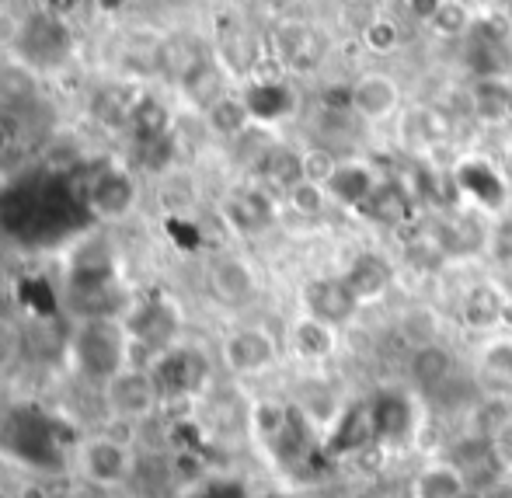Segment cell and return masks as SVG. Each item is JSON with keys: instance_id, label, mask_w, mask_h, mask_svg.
Here are the masks:
<instances>
[{"instance_id": "ffe728a7", "label": "cell", "mask_w": 512, "mask_h": 498, "mask_svg": "<svg viewBox=\"0 0 512 498\" xmlns=\"http://www.w3.org/2000/svg\"><path fill=\"white\" fill-rule=\"evenodd\" d=\"M244 105L251 112V122H279L297 108V95L286 81L265 77V81H255L244 91Z\"/></svg>"}, {"instance_id": "30bf717a", "label": "cell", "mask_w": 512, "mask_h": 498, "mask_svg": "<svg viewBox=\"0 0 512 498\" xmlns=\"http://www.w3.org/2000/svg\"><path fill=\"white\" fill-rule=\"evenodd\" d=\"M464 60H467V67L478 74V81H485V77H506L512 56H509V42H506V35H502V28L492 25V21L471 25Z\"/></svg>"}, {"instance_id": "c3c4849f", "label": "cell", "mask_w": 512, "mask_h": 498, "mask_svg": "<svg viewBox=\"0 0 512 498\" xmlns=\"http://www.w3.org/2000/svg\"><path fill=\"white\" fill-rule=\"evenodd\" d=\"M4 154H7V129L0 126V157H4Z\"/></svg>"}, {"instance_id": "8fae6325", "label": "cell", "mask_w": 512, "mask_h": 498, "mask_svg": "<svg viewBox=\"0 0 512 498\" xmlns=\"http://www.w3.org/2000/svg\"><path fill=\"white\" fill-rule=\"evenodd\" d=\"M129 342L133 345H143L150 349L154 356H161L164 349L175 345V335H178V314L175 307H168L164 300H150L129 317Z\"/></svg>"}, {"instance_id": "5bb4252c", "label": "cell", "mask_w": 512, "mask_h": 498, "mask_svg": "<svg viewBox=\"0 0 512 498\" xmlns=\"http://www.w3.org/2000/svg\"><path fill=\"white\" fill-rule=\"evenodd\" d=\"M276 53L286 70H293V74H310V70H317L324 60V39H321V32H314L310 25L290 21V25L276 28Z\"/></svg>"}, {"instance_id": "4dcf8cb0", "label": "cell", "mask_w": 512, "mask_h": 498, "mask_svg": "<svg viewBox=\"0 0 512 498\" xmlns=\"http://www.w3.org/2000/svg\"><path fill=\"white\" fill-rule=\"evenodd\" d=\"M185 95H189L192 101H196L199 108H213L220 98H227V91H223V70L216 67V63H199L196 70H192L189 77H185Z\"/></svg>"}, {"instance_id": "8d00e7d4", "label": "cell", "mask_w": 512, "mask_h": 498, "mask_svg": "<svg viewBox=\"0 0 512 498\" xmlns=\"http://www.w3.org/2000/svg\"><path fill=\"white\" fill-rule=\"evenodd\" d=\"M286 202H290V209L297 216L314 220V216H321L324 206H328V189H324V185H314V182H300L293 192H286Z\"/></svg>"}, {"instance_id": "44dd1931", "label": "cell", "mask_w": 512, "mask_h": 498, "mask_svg": "<svg viewBox=\"0 0 512 498\" xmlns=\"http://www.w3.org/2000/svg\"><path fill=\"white\" fill-rule=\"evenodd\" d=\"M408 373L422 391H436V387H443L453 380V373H457V359H453V352L446 349L443 342L422 345V349H411Z\"/></svg>"}, {"instance_id": "7402d4cb", "label": "cell", "mask_w": 512, "mask_h": 498, "mask_svg": "<svg viewBox=\"0 0 512 498\" xmlns=\"http://www.w3.org/2000/svg\"><path fill=\"white\" fill-rule=\"evenodd\" d=\"M290 345L300 359L321 363V359H328L331 352L338 349V331L331 328V324L317 321V317L300 314L297 321L290 324Z\"/></svg>"}, {"instance_id": "60d3db41", "label": "cell", "mask_w": 512, "mask_h": 498, "mask_svg": "<svg viewBox=\"0 0 512 498\" xmlns=\"http://www.w3.org/2000/svg\"><path fill=\"white\" fill-rule=\"evenodd\" d=\"M324 105L331 108V112H352V84H331L328 91H324Z\"/></svg>"}, {"instance_id": "83f0119b", "label": "cell", "mask_w": 512, "mask_h": 498, "mask_svg": "<svg viewBox=\"0 0 512 498\" xmlns=\"http://www.w3.org/2000/svg\"><path fill=\"white\" fill-rule=\"evenodd\" d=\"M474 436L485 439L488 446L502 436V432L512 425V398H502V394H492V398H481V404L474 408Z\"/></svg>"}, {"instance_id": "1f68e13d", "label": "cell", "mask_w": 512, "mask_h": 498, "mask_svg": "<svg viewBox=\"0 0 512 498\" xmlns=\"http://www.w3.org/2000/svg\"><path fill=\"white\" fill-rule=\"evenodd\" d=\"M478 370L485 373V377L512 384V331H502V335H492L481 342Z\"/></svg>"}, {"instance_id": "603a6c76", "label": "cell", "mask_w": 512, "mask_h": 498, "mask_svg": "<svg viewBox=\"0 0 512 498\" xmlns=\"http://www.w3.org/2000/svg\"><path fill=\"white\" fill-rule=\"evenodd\" d=\"M411 206H415V199L405 189V182H380L359 213L373 223H384V227H401L411 216Z\"/></svg>"}, {"instance_id": "ab89813d", "label": "cell", "mask_w": 512, "mask_h": 498, "mask_svg": "<svg viewBox=\"0 0 512 498\" xmlns=\"http://www.w3.org/2000/svg\"><path fill=\"white\" fill-rule=\"evenodd\" d=\"M338 157L331 154V150L324 147H310L304 150V182H314V185H328L331 175H335L338 168Z\"/></svg>"}, {"instance_id": "bcb514c9", "label": "cell", "mask_w": 512, "mask_h": 498, "mask_svg": "<svg viewBox=\"0 0 512 498\" xmlns=\"http://www.w3.org/2000/svg\"><path fill=\"white\" fill-rule=\"evenodd\" d=\"M129 0H98V7H102V11H119V7H126Z\"/></svg>"}, {"instance_id": "b9f144b4", "label": "cell", "mask_w": 512, "mask_h": 498, "mask_svg": "<svg viewBox=\"0 0 512 498\" xmlns=\"http://www.w3.org/2000/svg\"><path fill=\"white\" fill-rule=\"evenodd\" d=\"M492 453H495V464H499V471H512V425L492 443Z\"/></svg>"}, {"instance_id": "e0dca14e", "label": "cell", "mask_w": 512, "mask_h": 498, "mask_svg": "<svg viewBox=\"0 0 512 498\" xmlns=\"http://www.w3.org/2000/svg\"><path fill=\"white\" fill-rule=\"evenodd\" d=\"M133 202H136V185H133V178L119 168L102 171L88 189V206L95 209L98 216H105V220L126 216L129 209H133Z\"/></svg>"}, {"instance_id": "d4e9b609", "label": "cell", "mask_w": 512, "mask_h": 498, "mask_svg": "<svg viewBox=\"0 0 512 498\" xmlns=\"http://www.w3.org/2000/svg\"><path fill=\"white\" fill-rule=\"evenodd\" d=\"M506 303L509 300L495 286H474V290H467L464 303H460V321L471 331H492L506 317Z\"/></svg>"}, {"instance_id": "7bdbcfd3", "label": "cell", "mask_w": 512, "mask_h": 498, "mask_svg": "<svg viewBox=\"0 0 512 498\" xmlns=\"http://www.w3.org/2000/svg\"><path fill=\"white\" fill-rule=\"evenodd\" d=\"M21 32H25V28H21V21L0 7V42H18Z\"/></svg>"}, {"instance_id": "f1b7e54d", "label": "cell", "mask_w": 512, "mask_h": 498, "mask_svg": "<svg viewBox=\"0 0 512 498\" xmlns=\"http://www.w3.org/2000/svg\"><path fill=\"white\" fill-rule=\"evenodd\" d=\"M439 314L432 307H408L405 314L398 317V335L405 338L411 349H422V345H436L439 342Z\"/></svg>"}, {"instance_id": "3957f363", "label": "cell", "mask_w": 512, "mask_h": 498, "mask_svg": "<svg viewBox=\"0 0 512 498\" xmlns=\"http://www.w3.org/2000/svg\"><path fill=\"white\" fill-rule=\"evenodd\" d=\"M150 377L157 384L161 401H182L196 398L209 384V359L196 345H171L150 363Z\"/></svg>"}, {"instance_id": "6da1fadb", "label": "cell", "mask_w": 512, "mask_h": 498, "mask_svg": "<svg viewBox=\"0 0 512 498\" xmlns=\"http://www.w3.org/2000/svg\"><path fill=\"white\" fill-rule=\"evenodd\" d=\"M0 446L14 460L35 467V471H60L67 453H63L60 425L39 408H18L0 425Z\"/></svg>"}, {"instance_id": "8992f818", "label": "cell", "mask_w": 512, "mask_h": 498, "mask_svg": "<svg viewBox=\"0 0 512 498\" xmlns=\"http://www.w3.org/2000/svg\"><path fill=\"white\" fill-rule=\"evenodd\" d=\"M373 443H377V432H373L370 401L356 398L338 411L328 436L321 439V453H324V460H342V457H352V453L370 450Z\"/></svg>"}, {"instance_id": "4fadbf2b", "label": "cell", "mask_w": 512, "mask_h": 498, "mask_svg": "<svg viewBox=\"0 0 512 498\" xmlns=\"http://www.w3.org/2000/svg\"><path fill=\"white\" fill-rule=\"evenodd\" d=\"M342 279L352 290V297L359 300V307H366V303H377L391 293L394 265L384 255H377V251H363V255L352 258L349 269L342 272Z\"/></svg>"}, {"instance_id": "9a60e30c", "label": "cell", "mask_w": 512, "mask_h": 498, "mask_svg": "<svg viewBox=\"0 0 512 498\" xmlns=\"http://www.w3.org/2000/svg\"><path fill=\"white\" fill-rule=\"evenodd\" d=\"M81 464L84 474L98 485H119V481L133 478V453L129 446H122L119 439H91L81 450Z\"/></svg>"}, {"instance_id": "836d02e7", "label": "cell", "mask_w": 512, "mask_h": 498, "mask_svg": "<svg viewBox=\"0 0 512 498\" xmlns=\"http://www.w3.org/2000/svg\"><path fill=\"white\" fill-rule=\"evenodd\" d=\"M408 133L418 143H443L453 133V119L439 108H418V112L408 115Z\"/></svg>"}, {"instance_id": "7a4b0ae2", "label": "cell", "mask_w": 512, "mask_h": 498, "mask_svg": "<svg viewBox=\"0 0 512 498\" xmlns=\"http://www.w3.org/2000/svg\"><path fill=\"white\" fill-rule=\"evenodd\" d=\"M133 359V342L129 331L115 317H95L84 321L74 335V363L95 384H112L122 370H129Z\"/></svg>"}, {"instance_id": "7dc6e473", "label": "cell", "mask_w": 512, "mask_h": 498, "mask_svg": "<svg viewBox=\"0 0 512 498\" xmlns=\"http://www.w3.org/2000/svg\"><path fill=\"white\" fill-rule=\"evenodd\" d=\"M49 7L53 11H70V7H77V0H49Z\"/></svg>"}, {"instance_id": "277c9868", "label": "cell", "mask_w": 512, "mask_h": 498, "mask_svg": "<svg viewBox=\"0 0 512 498\" xmlns=\"http://www.w3.org/2000/svg\"><path fill=\"white\" fill-rule=\"evenodd\" d=\"M453 185H457L460 196H467L471 202H478L485 213H506L509 209V199H512V189L506 182L499 168H495L488 157H460L453 164Z\"/></svg>"}, {"instance_id": "f6af8a7d", "label": "cell", "mask_w": 512, "mask_h": 498, "mask_svg": "<svg viewBox=\"0 0 512 498\" xmlns=\"http://www.w3.org/2000/svg\"><path fill=\"white\" fill-rule=\"evenodd\" d=\"M499 244H502V255H506V258H512V223H509L506 230H502Z\"/></svg>"}, {"instance_id": "ac0fdd59", "label": "cell", "mask_w": 512, "mask_h": 498, "mask_svg": "<svg viewBox=\"0 0 512 498\" xmlns=\"http://www.w3.org/2000/svg\"><path fill=\"white\" fill-rule=\"evenodd\" d=\"M471 492V478L453 460H432L411 481V498H464Z\"/></svg>"}, {"instance_id": "9c48e42d", "label": "cell", "mask_w": 512, "mask_h": 498, "mask_svg": "<svg viewBox=\"0 0 512 498\" xmlns=\"http://www.w3.org/2000/svg\"><path fill=\"white\" fill-rule=\"evenodd\" d=\"M105 401H108V408L122 418H147L150 411L157 408L161 394H157V384H154V377H150V370L129 366L112 384H105Z\"/></svg>"}, {"instance_id": "f546056e", "label": "cell", "mask_w": 512, "mask_h": 498, "mask_svg": "<svg viewBox=\"0 0 512 498\" xmlns=\"http://www.w3.org/2000/svg\"><path fill=\"white\" fill-rule=\"evenodd\" d=\"M432 237H436L439 251H443L446 258L471 255V251H478V244H481V234L471 220H443L436 230H432Z\"/></svg>"}, {"instance_id": "2e32d148", "label": "cell", "mask_w": 512, "mask_h": 498, "mask_svg": "<svg viewBox=\"0 0 512 498\" xmlns=\"http://www.w3.org/2000/svg\"><path fill=\"white\" fill-rule=\"evenodd\" d=\"M401 108V88L387 74H366L352 84V112L366 122H384Z\"/></svg>"}, {"instance_id": "f907efd6", "label": "cell", "mask_w": 512, "mask_h": 498, "mask_svg": "<svg viewBox=\"0 0 512 498\" xmlns=\"http://www.w3.org/2000/svg\"><path fill=\"white\" fill-rule=\"evenodd\" d=\"M464 498H485V495H481V488H471V492H467Z\"/></svg>"}, {"instance_id": "52a82bcc", "label": "cell", "mask_w": 512, "mask_h": 498, "mask_svg": "<svg viewBox=\"0 0 512 498\" xmlns=\"http://www.w3.org/2000/svg\"><path fill=\"white\" fill-rule=\"evenodd\" d=\"M223 363L237 377H262L279 363V345L265 328H237L223 342Z\"/></svg>"}, {"instance_id": "4316f807", "label": "cell", "mask_w": 512, "mask_h": 498, "mask_svg": "<svg viewBox=\"0 0 512 498\" xmlns=\"http://www.w3.org/2000/svg\"><path fill=\"white\" fill-rule=\"evenodd\" d=\"M262 175L272 189L279 192H293L300 182H304V154L290 147H272L269 154L262 157Z\"/></svg>"}, {"instance_id": "74e56055", "label": "cell", "mask_w": 512, "mask_h": 498, "mask_svg": "<svg viewBox=\"0 0 512 498\" xmlns=\"http://www.w3.org/2000/svg\"><path fill=\"white\" fill-rule=\"evenodd\" d=\"M398 42H401V32H398V25H394L391 18H373L370 25L363 28V46L370 49V53H377V56L394 53V49H398Z\"/></svg>"}, {"instance_id": "e575fe53", "label": "cell", "mask_w": 512, "mask_h": 498, "mask_svg": "<svg viewBox=\"0 0 512 498\" xmlns=\"http://www.w3.org/2000/svg\"><path fill=\"white\" fill-rule=\"evenodd\" d=\"M220 56H223V63H227V70H234V74H248V70H255V63H258V46H255L251 35L234 32L230 39H223Z\"/></svg>"}, {"instance_id": "ba28073f", "label": "cell", "mask_w": 512, "mask_h": 498, "mask_svg": "<svg viewBox=\"0 0 512 498\" xmlns=\"http://www.w3.org/2000/svg\"><path fill=\"white\" fill-rule=\"evenodd\" d=\"M304 314L342 331L359 314V300L352 297V290L345 286L342 276H321L304 286Z\"/></svg>"}, {"instance_id": "681fc988", "label": "cell", "mask_w": 512, "mask_h": 498, "mask_svg": "<svg viewBox=\"0 0 512 498\" xmlns=\"http://www.w3.org/2000/svg\"><path fill=\"white\" fill-rule=\"evenodd\" d=\"M258 4H265V7H279V4H286V0H258Z\"/></svg>"}, {"instance_id": "d6a6232c", "label": "cell", "mask_w": 512, "mask_h": 498, "mask_svg": "<svg viewBox=\"0 0 512 498\" xmlns=\"http://www.w3.org/2000/svg\"><path fill=\"white\" fill-rule=\"evenodd\" d=\"M206 119H209V129H213V133L241 136L244 129H248V122H251V112H248V105H244V98L227 95V98H220L213 108H209Z\"/></svg>"}, {"instance_id": "d6986e66", "label": "cell", "mask_w": 512, "mask_h": 498, "mask_svg": "<svg viewBox=\"0 0 512 498\" xmlns=\"http://www.w3.org/2000/svg\"><path fill=\"white\" fill-rule=\"evenodd\" d=\"M377 175H373L370 164L363 161H342L335 168V175H331V182L324 185L328 189V199L338 202V206L345 209H363V202L373 196V189H377Z\"/></svg>"}, {"instance_id": "5b68a950", "label": "cell", "mask_w": 512, "mask_h": 498, "mask_svg": "<svg viewBox=\"0 0 512 498\" xmlns=\"http://www.w3.org/2000/svg\"><path fill=\"white\" fill-rule=\"evenodd\" d=\"M370 415L373 432H377V446H401L415 436L418 429V408L415 398L398 387H384V391L370 394Z\"/></svg>"}, {"instance_id": "f35d334b", "label": "cell", "mask_w": 512, "mask_h": 498, "mask_svg": "<svg viewBox=\"0 0 512 498\" xmlns=\"http://www.w3.org/2000/svg\"><path fill=\"white\" fill-rule=\"evenodd\" d=\"M182 498H251L244 481L237 478H203L189 488Z\"/></svg>"}, {"instance_id": "cb8c5ba5", "label": "cell", "mask_w": 512, "mask_h": 498, "mask_svg": "<svg viewBox=\"0 0 512 498\" xmlns=\"http://www.w3.org/2000/svg\"><path fill=\"white\" fill-rule=\"evenodd\" d=\"M223 213H227V220L234 223L241 234H262V230L272 227V220H276V206H272V199L258 189L230 196L227 206H223Z\"/></svg>"}, {"instance_id": "7c38bea8", "label": "cell", "mask_w": 512, "mask_h": 498, "mask_svg": "<svg viewBox=\"0 0 512 498\" xmlns=\"http://www.w3.org/2000/svg\"><path fill=\"white\" fill-rule=\"evenodd\" d=\"M209 293L223 303V307H244L258 297V276L244 258L223 255L209 265Z\"/></svg>"}, {"instance_id": "d590c367", "label": "cell", "mask_w": 512, "mask_h": 498, "mask_svg": "<svg viewBox=\"0 0 512 498\" xmlns=\"http://www.w3.org/2000/svg\"><path fill=\"white\" fill-rule=\"evenodd\" d=\"M429 25L436 28L439 35H446V39H453V35L471 32V11H467L464 0H443V4H439V11L432 14Z\"/></svg>"}, {"instance_id": "484cf974", "label": "cell", "mask_w": 512, "mask_h": 498, "mask_svg": "<svg viewBox=\"0 0 512 498\" xmlns=\"http://www.w3.org/2000/svg\"><path fill=\"white\" fill-rule=\"evenodd\" d=\"M471 108L481 122L502 126L512 119V84L506 77H485L471 88Z\"/></svg>"}, {"instance_id": "ee69618b", "label": "cell", "mask_w": 512, "mask_h": 498, "mask_svg": "<svg viewBox=\"0 0 512 498\" xmlns=\"http://www.w3.org/2000/svg\"><path fill=\"white\" fill-rule=\"evenodd\" d=\"M481 495L485 498H512V485H506V481H492V485L481 488Z\"/></svg>"}]
</instances>
